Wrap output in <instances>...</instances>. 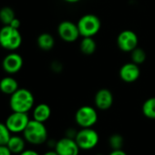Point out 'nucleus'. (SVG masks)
I'll use <instances>...</instances> for the list:
<instances>
[{
    "instance_id": "nucleus-25",
    "label": "nucleus",
    "mask_w": 155,
    "mask_h": 155,
    "mask_svg": "<svg viewBox=\"0 0 155 155\" xmlns=\"http://www.w3.org/2000/svg\"><path fill=\"white\" fill-rule=\"evenodd\" d=\"M51 68H52V70L55 71V72H59V71H61V69H62V65H61V63L58 62V61H54V62H52V64H51Z\"/></svg>"
},
{
    "instance_id": "nucleus-16",
    "label": "nucleus",
    "mask_w": 155,
    "mask_h": 155,
    "mask_svg": "<svg viewBox=\"0 0 155 155\" xmlns=\"http://www.w3.org/2000/svg\"><path fill=\"white\" fill-rule=\"evenodd\" d=\"M26 142L27 140H25L24 137L14 134L10 137L7 146L8 147V149L13 154L18 155L26 150Z\"/></svg>"
},
{
    "instance_id": "nucleus-23",
    "label": "nucleus",
    "mask_w": 155,
    "mask_h": 155,
    "mask_svg": "<svg viewBox=\"0 0 155 155\" xmlns=\"http://www.w3.org/2000/svg\"><path fill=\"white\" fill-rule=\"evenodd\" d=\"M12 133L7 127L6 123L0 122V145H7Z\"/></svg>"
},
{
    "instance_id": "nucleus-6",
    "label": "nucleus",
    "mask_w": 155,
    "mask_h": 155,
    "mask_svg": "<svg viewBox=\"0 0 155 155\" xmlns=\"http://www.w3.org/2000/svg\"><path fill=\"white\" fill-rule=\"evenodd\" d=\"M75 121L81 128H92L98 121V112L91 106H82L75 113Z\"/></svg>"
},
{
    "instance_id": "nucleus-11",
    "label": "nucleus",
    "mask_w": 155,
    "mask_h": 155,
    "mask_svg": "<svg viewBox=\"0 0 155 155\" xmlns=\"http://www.w3.org/2000/svg\"><path fill=\"white\" fill-rule=\"evenodd\" d=\"M24 65V60L21 55L17 52L8 53L2 61V68L8 74L13 75L21 70Z\"/></svg>"
},
{
    "instance_id": "nucleus-17",
    "label": "nucleus",
    "mask_w": 155,
    "mask_h": 155,
    "mask_svg": "<svg viewBox=\"0 0 155 155\" xmlns=\"http://www.w3.org/2000/svg\"><path fill=\"white\" fill-rule=\"evenodd\" d=\"M37 44L38 48L44 51H49L54 48L55 39L54 37L49 33H42L38 37Z\"/></svg>"
},
{
    "instance_id": "nucleus-27",
    "label": "nucleus",
    "mask_w": 155,
    "mask_h": 155,
    "mask_svg": "<svg viewBox=\"0 0 155 155\" xmlns=\"http://www.w3.org/2000/svg\"><path fill=\"white\" fill-rule=\"evenodd\" d=\"M18 155H39V154H38V152H37L34 150H25Z\"/></svg>"
},
{
    "instance_id": "nucleus-15",
    "label": "nucleus",
    "mask_w": 155,
    "mask_h": 155,
    "mask_svg": "<svg viewBox=\"0 0 155 155\" xmlns=\"http://www.w3.org/2000/svg\"><path fill=\"white\" fill-rule=\"evenodd\" d=\"M19 89L18 82L12 76L4 77L0 81V91L6 95H12L15 91Z\"/></svg>"
},
{
    "instance_id": "nucleus-28",
    "label": "nucleus",
    "mask_w": 155,
    "mask_h": 155,
    "mask_svg": "<svg viewBox=\"0 0 155 155\" xmlns=\"http://www.w3.org/2000/svg\"><path fill=\"white\" fill-rule=\"evenodd\" d=\"M109 155H127V153L122 150H112Z\"/></svg>"
},
{
    "instance_id": "nucleus-3",
    "label": "nucleus",
    "mask_w": 155,
    "mask_h": 155,
    "mask_svg": "<svg viewBox=\"0 0 155 155\" xmlns=\"http://www.w3.org/2000/svg\"><path fill=\"white\" fill-rule=\"evenodd\" d=\"M22 35L19 29L4 25L0 28V46L8 51H16L22 45Z\"/></svg>"
},
{
    "instance_id": "nucleus-18",
    "label": "nucleus",
    "mask_w": 155,
    "mask_h": 155,
    "mask_svg": "<svg viewBox=\"0 0 155 155\" xmlns=\"http://www.w3.org/2000/svg\"><path fill=\"white\" fill-rule=\"evenodd\" d=\"M81 51L87 56H91L95 53L97 49V43L93 38H82L80 43Z\"/></svg>"
},
{
    "instance_id": "nucleus-14",
    "label": "nucleus",
    "mask_w": 155,
    "mask_h": 155,
    "mask_svg": "<svg viewBox=\"0 0 155 155\" xmlns=\"http://www.w3.org/2000/svg\"><path fill=\"white\" fill-rule=\"evenodd\" d=\"M51 116V109L46 103H39L32 110L33 120L45 123Z\"/></svg>"
},
{
    "instance_id": "nucleus-9",
    "label": "nucleus",
    "mask_w": 155,
    "mask_h": 155,
    "mask_svg": "<svg viewBox=\"0 0 155 155\" xmlns=\"http://www.w3.org/2000/svg\"><path fill=\"white\" fill-rule=\"evenodd\" d=\"M58 34L59 38L67 43L75 42L81 37L77 24L69 20H64L59 23L58 26Z\"/></svg>"
},
{
    "instance_id": "nucleus-4",
    "label": "nucleus",
    "mask_w": 155,
    "mask_h": 155,
    "mask_svg": "<svg viewBox=\"0 0 155 155\" xmlns=\"http://www.w3.org/2000/svg\"><path fill=\"white\" fill-rule=\"evenodd\" d=\"M81 37L82 38H93L96 36L101 28V21L98 16L94 14L83 15L77 22Z\"/></svg>"
},
{
    "instance_id": "nucleus-21",
    "label": "nucleus",
    "mask_w": 155,
    "mask_h": 155,
    "mask_svg": "<svg viewBox=\"0 0 155 155\" xmlns=\"http://www.w3.org/2000/svg\"><path fill=\"white\" fill-rule=\"evenodd\" d=\"M146 58H147L146 52L141 48H138L137 47L135 49H133L130 52L131 62H133V63H135L137 65H140V64L144 63L145 60H146Z\"/></svg>"
},
{
    "instance_id": "nucleus-29",
    "label": "nucleus",
    "mask_w": 155,
    "mask_h": 155,
    "mask_svg": "<svg viewBox=\"0 0 155 155\" xmlns=\"http://www.w3.org/2000/svg\"><path fill=\"white\" fill-rule=\"evenodd\" d=\"M63 1L66 3H68V4H76V3L81 2V0H63Z\"/></svg>"
},
{
    "instance_id": "nucleus-26",
    "label": "nucleus",
    "mask_w": 155,
    "mask_h": 155,
    "mask_svg": "<svg viewBox=\"0 0 155 155\" xmlns=\"http://www.w3.org/2000/svg\"><path fill=\"white\" fill-rule=\"evenodd\" d=\"M9 25H10L11 27L19 29V28H20V26H21V22H20V20H19L18 18H15L11 21V23H10Z\"/></svg>"
},
{
    "instance_id": "nucleus-20",
    "label": "nucleus",
    "mask_w": 155,
    "mask_h": 155,
    "mask_svg": "<svg viewBox=\"0 0 155 155\" xmlns=\"http://www.w3.org/2000/svg\"><path fill=\"white\" fill-rule=\"evenodd\" d=\"M15 18V11L10 7H4L0 9V22L3 25H9Z\"/></svg>"
},
{
    "instance_id": "nucleus-31",
    "label": "nucleus",
    "mask_w": 155,
    "mask_h": 155,
    "mask_svg": "<svg viewBox=\"0 0 155 155\" xmlns=\"http://www.w3.org/2000/svg\"><path fill=\"white\" fill-rule=\"evenodd\" d=\"M96 155H103V154H101V153H98V154H96Z\"/></svg>"
},
{
    "instance_id": "nucleus-30",
    "label": "nucleus",
    "mask_w": 155,
    "mask_h": 155,
    "mask_svg": "<svg viewBox=\"0 0 155 155\" xmlns=\"http://www.w3.org/2000/svg\"><path fill=\"white\" fill-rule=\"evenodd\" d=\"M43 155H58L57 152H56V150H48L47 152H45Z\"/></svg>"
},
{
    "instance_id": "nucleus-8",
    "label": "nucleus",
    "mask_w": 155,
    "mask_h": 155,
    "mask_svg": "<svg viewBox=\"0 0 155 155\" xmlns=\"http://www.w3.org/2000/svg\"><path fill=\"white\" fill-rule=\"evenodd\" d=\"M139 38L137 34L130 29L122 30L117 37V46L123 52L130 53L138 47Z\"/></svg>"
},
{
    "instance_id": "nucleus-19",
    "label": "nucleus",
    "mask_w": 155,
    "mask_h": 155,
    "mask_svg": "<svg viewBox=\"0 0 155 155\" xmlns=\"http://www.w3.org/2000/svg\"><path fill=\"white\" fill-rule=\"evenodd\" d=\"M142 114L150 120H155V97L147 99L142 104Z\"/></svg>"
},
{
    "instance_id": "nucleus-5",
    "label": "nucleus",
    "mask_w": 155,
    "mask_h": 155,
    "mask_svg": "<svg viewBox=\"0 0 155 155\" xmlns=\"http://www.w3.org/2000/svg\"><path fill=\"white\" fill-rule=\"evenodd\" d=\"M75 140L81 148V150H91L95 148L100 140L98 132L92 128H81L77 131Z\"/></svg>"
},
{
    "instance_id": "nucleus-10",
    "label": "nucleus",
    "mask_w": 155,
    "mask_h": 155,
    "mask_svg": "<svg viewBox=\"0 0 155 155\" xmlns=\"http://www.w3.org/2000/svg\"><path fill=\"white\" fill-rule=\"evenodd\" d=\"M54 150L58 155H79L81 148L75 139L66 136L56 141Z\"/></svg>"
},
{
    "instance_id": "nucleus-12",
    "label": "nucleus",
    "mask_w": 155,
    "mask_h": 155,
    "mask_svg": "<svg viewBox=\"0 0 155 155\" xmlns=\"http://www.w3.org/2000/svg\"><path fill=\"white\" fill-rule=\"evenodd\" d=\"M120 80L125 83H133L140 76V69L139 65L133 62H128L121 66L119 72Z\"/></svg>"
},
{
    "instance_id": "nucleus-24",
    "label": "nucleus",
    "mask_w": 155,
    "mask_h": 155,
    "mask_svg": "<svg viewBox=\"0 0 155 155\" xmlns=\"http://www.w3.org/2000/svg\"><path fill=\"white\" fill-rule=\"evenodd\" d=\"M0 155H13L7 145H0Z\"/></svg>"
},
{
    "instance_id": "nucleus-13",
    "label": "nucleus",
    "mask_w": 155,
    "mask_h": 155,
    "mask_svg": "<svg viewBox=\"0 0 155 155\" xmlns=\"http://www.w3.org/2000/svg\"><path fill=\"white\" fill-rule=\"evenodd\" d=\"M113 94L108 89L99 90L94 97V104L98 110H107L110 109L113 104Z\"/></svg>"
},
{
    "instance_id": "nucleus-22",
    "label": "nucleus",
    "mask_w": 155,
    "mask_h": 155,
    "mask_svg": "<svg viewBox=\"0 0 155 155\" xmlns=\"http://www.w3.org/2000/svg\"><path fill=\"white\" fill-rule=\"evenodd\" d=\"M124 139L120 134H112L109 139V144L112 150H121L123 146Z\"/></svg>"
},
{
    "instance_id": "nucleus-1",
    "label": "nucleus",
    "mask_w": 155,
    "mask_h": 155,
    "mask_svg": "<svg viewBox=\"0 0 155 155\" xmlns=\"http://www.w3.org/2000/svg\"><path fill=\"white\" fill-rule=\"evenodd\" d=\"M34 105V95L26 88H19L17 91L10 95L9 107L12 111L28 113V111L33 110Z\"/></svg>"
},
{
    "instance_id": "nucleus-2",
    "label": "nucleus",
    "mask_w": 155,
    "mask_h": 155,
    "mask_svg": "<svg viewBox=\"0 0 155 155\" xmlns=\"http://www.w3.org/2000/svg\"><path fill=\"white\" fill-rule=\"evenodd\" d=\"M22 134L27 142L32 145H41L48 140V130L45 123L33 119L29 120Z\"/></svg>"
},
{
    "instance_id": "nucleus-7",
    "label": "nucleus",
    "mask_w": 155,
    "mask_h": 155,
    "mask_svg": "<svg viewBox=\"0 0 155 155\" xmlns=\"http://www.w3.org/2000/svg\"><path fill=\"white\" fill-rule=\"evenodd\" d=\"M29 120L30 119L28 113L12 111V113L7 118L5 123L12 134H18L23 133Z\"/></svg>"
}]
</instances>
